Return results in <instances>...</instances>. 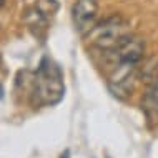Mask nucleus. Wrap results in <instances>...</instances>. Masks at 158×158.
Instances as JSON below:
<instances>
[{
  "label": "nucleus",
  "instance_id": "nucleus-1",
  "mask_svg": "<svg viewBox=\"0 0 158 158\" xmlns=\"http://www.w3.org/2000/svg\"><path fill=\"white\" fill-rule=\"evenodd\" d=\"M65 95V83L60 67L52 58L44 57L33 73L30 103L33 106H53Z\"/></svg>",
  "mask_w": 158,
  "mask_h": 158
},
{
  "label": "nucleus",
  "instance_id": "nucleus-2",
  "mask_svg": "<svg viewBox=\"0 0 158 158\" xmlns=\"http://www.w3.org/2000/svg\"><path fill=\"white\" fill-rule=\"evenodd\" d=\"M127 35H130V22L125 17L115 14L97 22L85 38L93 50H110L117 47Z\"/></svg>",
  "mask_w": 158,
  "mask_h": 158
},
{
  "label": "nucleus",
  "instance_id": "nucleus-3",
  "mask_svg": "<svg viewBox=\"0 0 158 158\" xmlns=\"http://www.w3.org/2000/svg\"><path fill=\"white\" fill-rule=\"evenodd\" d=\"M138 67L140 62L138 63L127 62V63H118V65L110 68L106 85H108V90L112 92V95L120 98V100H127V98L131 97L138 82H142Z\"/></svg>",
  "mask_w": 158,
  "mask_h": 158
},
{
  "label": "nucleus",
  "instance_id": "nucleus-4",
  "mask_svg": "<svg viewBox=\"0 0 158 158\" xmlns=\"http://www.w3.org/2000/svg\"><path fill=\"white\" fill-rule=\"evenodd\" d=\"M103 57V62L108 65L110 68L118 65V63H138L143 60L145 55V40L138 35H127L123 40L118 44L117 47L110 50H98Z\"/></svg>",
  "mask_w": 158,
  "mask_h": 158
},
{
  "label": "nucleus",
  "instance_id": "nucleus-5",
  "mask_svg": "<svg viewBox=\"0 0 158 158\" xmlns=\"http://www.w3.org/2000/svg\"><path fill=\"white\" fill-rule=\"evenodd\" d=\"M98 17V2L97 0H75L72 5V20L77 28V32L82 37H87V33L95 27Z\"/></svg>",
  "mask_w": 158,
  "mask_h": 158
},
{
  "label": "nucleus",
  "instance_id": "nucleus-6",
  "mask_svg": "<svg viewBox=\"0 0 158 158\" xmlns=\"http://www.w3.org/2000/svg\"><path fill=\"white\" fill-rule=\"evenodd\" d=\"M142 112L145 113V118L150 127L158 125V77L152 83H148L147 92L143 93Z\"/></svg>",
  "mask_w": 158,
  "mask_h": 158
},
{
  "label": "nucleus",
  "instance_id": "nucleus-7",
  "mask_svg": "<svg viewBox=\"0 0 158 158\" xmlns=\"http://www.w3.org/2000/svg\"><path fill=\"white\" fill-rule=\"evenodd\" d=\"M22 20L28 27V30H30L35 37H44L45 35L47 27H48V19H47L37 7L27 8L22 15Z\"/></svg>",
  "mask_w": 158,
  "mask_h": 158
},
{
  "label": "nucleus",
  "instance_id": "nucleus-8",
  "mask_svg": "<svg viewBox=\"0 0 158 158\" xmlns=\"http://www.w3.org/2000/svg\"><path fill=\"white\" fill-rule=\"evenodd\" d=\"M138 70H140V80L145 83H152L158 77V58L156 57L145 58V60L140 62Z\"/></svg>",
  "mask_w": 158,
  "mask_h": 158
},
{
  "label": "nucleus",
  "instance_id": "nucleus-9",
  "mask_svg": "<svg viewBox=\"0 0 158 158\" xmlns=\"http://www.w3.org/2000/svg\"><path fill=\"white\" fill-rule=\"evenodd\" d=\"M35 7L47 17V19H50V17H53L55 14H57L58 2L57 0H37Z\"/></svg>",
  "mask_w": 158,
  "mask_h": 158
},
{
  "label": "nucleus",
  "instance_id": "nucleus-10",
  "mask_svg": "<svg viewBox=\"0 0 158 158\" xmlns=\"http://www.w3.org/2000/svg\"><path fill=\"white\" fill-rule=\"evenodd\" d=\"M62 158H70V153H68V150L65 152V155H62Z\"/></svg>",
  "mask_w": 158,
  "mask_h": 158
},
{
  "label": "nucleus",
  "instance_id": "nucleus-11",
  "mask_svg": "<svg viewBox=\"0 0 158 158\" xmlns=\"http://www.w3.org/2000/svg\"><path fill=\"white\" fill-rule=\"evenodd\" d=\"M3 3H5V0H0V7H2V5H3Z\"/></svg>",
  "mask_w": 158,
  "mask_h": 158
},
{
  "label": "nucleus",
  "instance_id": "nucleus-12",
  "mask_svg": "<svg viewBox=\"0 0 158 158\" xmlns=\"http://www.w3.org/2000/svg\"><path fill=\"white\" fill-rule=\"evenodd\" d=\"M0 65H2V57H0Z\"/></svg>",
  "mask_w": 158,
  "mask_h": 158
}]
</instances>
